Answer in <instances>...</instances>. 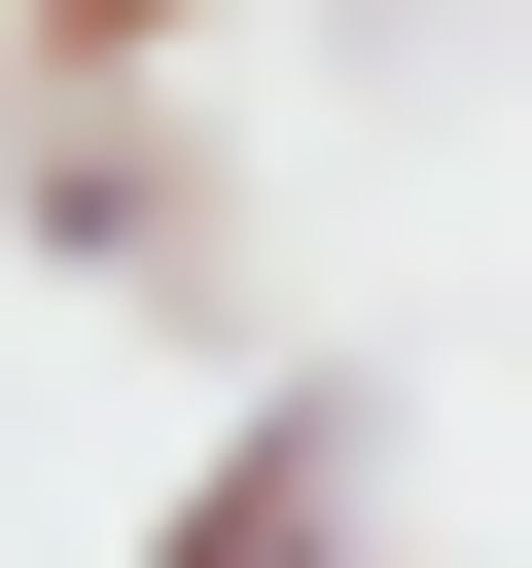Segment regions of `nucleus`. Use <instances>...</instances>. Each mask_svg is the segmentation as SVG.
<instances>
[{"label":"nucleus","instance_id":"1","mask_svg":"<svg viewBox=\"0 0 532 568\" xmlns=\"http://www.w3.org/2000/svg\"><path fill=\"white\" fill-rule=\"evenodd\" d=\"M355 462H390V390H355V355H284V390L213 426V497H177L142 568H355Z\"/></svg>","mask_w":532,"mask_h":568},{"label":"nucleus","instance_id":"2","mask_svg":"<svg viewBox=\"0 0 532 568\" xmlns=\"http://www.w3.org/2000/svg\"><path fill=\"white\" fill-rule=\"evenodd\" d=\"M35 248H71V284H177V142H142V106H35Z\"/></svg>","mask_w":532,"mask_h":568},{"label":"nucleus","instance_id":"3","mask_svg":"<svg viewBox=\"0 0 532 568\" xmlns=\"http://www.w3.org/2000/svg\"><path fill=\"white\" fill-rule=\"evenodd\" d=\"M177 36H213V0H0V71H35V106H142Z\"/></svg>","mask_w":532,"mask_h":568}]
</instances>
